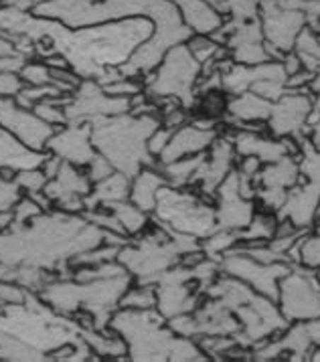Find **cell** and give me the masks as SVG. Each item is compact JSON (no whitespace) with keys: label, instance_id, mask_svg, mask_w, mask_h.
<instances>
[{"label":"cell","instance_id":"obj_4","mask_svg":"<svg viewBox=\"0 0 320 362\" xmlns=\"http://www.w3.org/2000/svg\"><path fill=\"white\" fill-rule=\"evenodd\" d=\"M195 249H199L195 237L168 231L156 225V229L132 237L130 243L120 249L116 259L126 267L136 284H150L152 277L175 267L178 257Z\"/></svg>","mask_w":320,"mask_h":362},{"label":"cell","instance_id":"obj_36","mask_svg":"<svg viewBox=\"0 0 320 362\" xmlns=\"http://www.w3.org/2000/svg\"><path fill=\"white\" fill-rule=\"evenodd\" d=\"M13 211H15V223L16 225H25V223H30L35 217H39L41 213H45L43 209L39 206V204L35 203L30 197H21L18 199V203L13 206Z\"/></svg>","mask_w":320,"mask_h":362},{"label":"cell","instance_id":"obj_46","mask_svg":"<svg viewBox=\"0 0 320 362\" xmlns=\"http://www.w3.org/2000/svg\"><path fill=\"white\" fill-rule=\"evenodd\" d=\"M8 55H21V53H16L15 45L11 43V41H6V39L0 37V57H8Z\"/></svg>","mask_w":320,"mask_h":362},{"label":"cell","instance_id":"obj_25","mask_svg":"<svg viewBox=\"0 0 320 362\" xmlns=\"http://www.w3.org/2000/svg\"><path fill=\"white\" fill-rule=\"evenodd\" d=\"M229 114L239 117L241 122H258V119H268L272 114V103L263 100L256 93H244L235 98L227 105Z\"/></svg>","mask_w":320,"mask_h":362},{"label":"cell","instance_id":"obj_32","mask_svg":"<svg viewBox=\"0 0 320 362\" xmlns=\"http://www.w3.org/2000/svg\"><path fill=\"white\" fill-rule=\"evenodd\" d=\"M15 182L23 192H39L45 189L49 178L41 168H29V170H18L15 174Z\"/></svg>","mask_w":320,"mask_h":362},{"label":"cell","instance_id":"obj_31","mask_svg":"<svg viewBox=\"0 0 320 362\" xmlns=\"http://www.w3.org/2000/svg\"><path fill=\"white\" fill-rule=\"evenodd\" d=\"M18 77L23 79V83H29V86H55V79L51 75V67L45 65V63H35V61L30 63V61H27L23 65V69L18 71Z\"/></svg>","mask_w":320,"mask_h":362},{"label":"cell","instance_id":"obj_40","mask_svg":"<svg viewBox=\"0 0 320 362\" xmlns=\"http://www.w3.org/2000/svg\"><path fill=\"white\" fill-rule=\"evenodd\" d=\"M176 130H173V128H164V126H160L159 130L154 132L150 138H148V152L154 156V158H159L160 152L166 148V144H168V140L173 138V134H175Z\"/></svg>","mask_w":320,"mask_h":362},{"label":"cell","instance_id":"obj_34","mask_svg":"<svg viewBox=\"0 0 320 362\" xmlns=\"http://www.w3.org/2000/svg\"><path fill=\"white\" fill-rule=\"evenodd\" d=\"M29 290L23 288L16 281H8V279H0V302L2 305H21L27 302Z\"/></svg>","mask_w":320,"mask_h":362},{"label":"cell","instance_id":"obj_18","mask_svg":"<svg viewBox=\"0 0 320 362\" xmlns=\"http://www.w3.org/2000/svg\"><path fill=\"white\" fill-rule=\"evenodd\" d=\"M91 187L93 182L89 180L88 173H81V168L73 166L69 162H63L57 176L45 185L43 192L53 201V204H57L73 197H88Z\"/></svg>","mask_w":320,"mask_h":362},{"label":"cell","instance_id":"obj_24","mask_svg":"<svg viewBox=\"0 0 320 362\" xmlns=\"http://www.w3.org/2000/svg\"><path fill=\"white\" fill-rule=\"evenodd\" d=\"M207 152H201V154H195V156H187V158L176 160V162H171V164H159V170L164 174L166 182L175 189H183L193 182L197 170L201 168Z\"/></svg>","mask_w":320,"mask_h":362},{"label":"cell","instance_id":"obj_11","mask_svg":"<svg viewBox=\"0 0 320 362\" xmlns=\"http://www.w3.org/2000/svg\"><path fill=\"white\" fill-rule=\"evenodd\" d=\"M0 126L21 144L35 152H47V142L57 130L33 110L21 107L13 95H0Z\"/></svg>","mask_w":320,"mask_h":362},{"label":"cell","instance_id":"obj_33","mask_svg":"<svg viewBox=\"0 0 320 362\" xmlns=\"http://www.w3.org/2000/svg\"><path fill=\"white\" fill-rule=\"evenodd\" d=\"M103 91L112 98H134L138 93L144 91V86L140 81H136L134 77H120L116 81L102 86Z\"/></svg>","mask_w":320,"mask_h":362},{"label":"cell","instance_id":"obj_39","mask_svg":"<svg viewBox=\"0 0 320 362\" xmlns=\"http://www.w3.org/2000/svg\"><path fill=\"white\" fill-rule=\"evenodd\" d=\"M116 173V168L112 166V162L102 156L100 152L91 158V162L88 164V176L91 182H100L103 178H108L110 174Z\"/></svg>","mask_w":320,"mask_h":362},{"label":"cell","instance_id":"obj_38","mask_svg":"<svg viewBox=\"0 0 320 362\" xmlns=\"http://www.w3.org/2000/svg\"><path fill=\"white\" fill-rule=\"evenodd\" d=\"M21 197H23V190L18 189L15 180L0 176V211H11Z\"/></svg>","mask_w":320,"mask_h":362},{"label":"cell","instance_id":"obj_23","mask_svg":"<svg viewBox=\"0 0 320 362\" xmlns=\"http://www.w3.org/2000/svg\"><path fill=\"white\" fill-rule=\"evenodd\" d=\"M81 336L86 344L91 348V352L102 361V358H112V361H128V346L124 338L114 330L100 332L96 328H81Z\"/></svg>","mask_w":320,"mask_h":362},{"label":"cell","instance_id":"obj_16","mask_svg":"<svg viewBox=\"0 0 320 362\" xmlns=\"http://www.w3.org/2000/svg\"><path fill=\"white\" fill-rule=\"evenodd\" d=\"M233 152H235L233 144L227 138L215 140L211 144V152L205 156L201 168L193 178V182H201L205 194H213L221 187V182L227 178V174L232 173Z\"/></svg>","mask_w":320,"mask_h":362},{"label":"cell","instance_id":"obj_26","mask_svg":"<svg viewBox=\"0 0 320 362\" xmlns=\"http://www.w3.org/2000/svg\"><path fill=\"white\" fill-rule=\"evenodd\" d=\"M108 209L116 215V218L122 223L124 231L128 237H138L140 233H144L148 229L150 223V215L144 213L142 209H138L136 204L128 201H120V203L108 204Z\"/></svg>","mask_w":320,"mask_h":362},{"label":"cell","instance_id":"obj_8","mask_svg":"<svg viewBox=\"0 0 320 362\" xmlns=\"http://www.w3.org/2000/svg\"><path fill=\"white\" fill-rule=\"evenodd\" d=\"M132 110L130 98H112L93 79H84L63 107L67 124H89L93 119L122 116Z\"/></svg>","mask_w":320,"mask_h":362},{"label":"cell","instance_id":"obj_5","mask_svg":"<svg viewBox=\"0 0 320 362\" xmlns=\"http://www.w3.org/2000/svg\"><path fill=\"white\" fill-rule=\"evenodd\" d=\"M110 330L120 334L128 346V361H171L178 336L156 308H118L110 318Z\"/></svg>","mask_w":320,"mask_h":362},{"label":"cell","instance_id":"obj_3","mask_svg":"<svg viewBox=\"0 0 320 362\" xmlns=\"http://www.w3.org/2000/svg\"><path fill=\"white\" fill-rule=\"evenodd\" d=\"M134 281L130 274L96 281H77V279H51L45 284L39 298L45 304L51 305L57 314L75 316L77 312H88L93 320V328L100 332L110 330V318L120 308V300L124 291Z\"/></svg>","mask_w":320,"mask_h":362},{"label":"cell","instance_id":"obj_48","mask_svg":"<svg viewBox=\"0 0 320 362\" xmlns=\"http://www.w3.org/2000/svg\"><path fill=\"white\" fill-rule=\"evenodd\" d=\"M2 308H4V305H2V302H0V310H2Z\"/></svg>","mask_w":320,"mask_h":362},{"label":"cell","instance_id":"obj_29","mask_svg":"<svg viewBox=\"0 0 320 362\" xmlns=\"http://www.w3.org/2000/svg\"><path fill=\"white\" fill-rule=\"evenodd\" d=\"M276 227L278 221L272 215H253L246 231H237V237L246 239L248 243H265L268 239H274Z\"/></svg>","mask_w":320,"mask_h":362},{"label":"cell","instance_id":"obj_41","mask_svg":"<svg viewBox=\"0 0 320 362\" xmlns=\"http://www.w3.org/2000/svg\"><path fill=\"white\" fill-rule=\"evenodd\" d=\"M23 79L18 73H4L0 75V95H16L23 89Z\"/></svg>","mask_w":320,"mask_h":362},{"label":"cell","instance_id":"obj_28","mask_svg":"<svg viewBox=\"0 0 320 362\" xmlns=\"http://www.w3.org/2000/svg\"><path fill=\"white\" fill-rule=\"evenodd\" d=\"M156 286L150 284H136L134 288H128L124 291L120 308H128V310H152L156 308Z\"/></svg>","mask_w":320,"mask_h":362},{"label":"cell","instance_id":"obj_12","mask_svg":"<svg viewBox=\"0 0 320 362\" xmlns=\"http://www.w3.org/2000/svg\"><path fill=\"white\" fill-rule=\"evenodd\" d=\"M47 152L55 154L63 162H69L77 168L88 166L98 154L91 142V124H67L55 130L47 142Z\"/></svg>","mask_w":320,"mask_h":362},{"label":"cell","instance_id":"obj_6","mask_svg":"<svg viewBox=\"0 0 320 362\" xmlns=\"http://www.w3.org/2000/svg\"><path fill=\"white\" fill-rule=\"evenodd\" d=\"M152 215L154 223L160 227L181 235H190L195 239H205L217 229L215 209L171 185H164L159 190Z\"/></svg>","mask_w":320,"mask_h":362},{"label":"cell","instance_id":"obj_43","mask_svg":"<svg viewBox=\"0 0 320 362\" xmlns=\"http://www.w3.org/2000/svg\"><path fill=\"white\" fill-rule=\"evenodd\" d=\"M61 166H63V160L49 152V154H47V158H45V162L41 164V170H43L45 176L51 180V178H55V176H57V173L61 170Z\"/></svg>","mask_w":320,"mask_h":362},{"label":"cell","instance_id":"obj_2","mask_svg":"<svg viewBox=\"0 0 320 362\" xmlns=\"http://www.w3.org/2000/svg\"><path fill=\"white\" fill-rule=\"evenodd\" d=\"M91 124V142L96 152L112 162L118 173L134 178L144 166H159L148 152V138L160 128L159 114H122L100 117Z\"/></svg>","mask_w":320,"mask_h":362},{"label":"cell","instance_id":"obj_30","mask_svg":"<svg viewBox=\"0 0 320 362\" xmlns=\"http://www.w3.org/2000/svg\"><path fill=\"white\" fill-rule=\"evenodd\" d=\"M118 253H120V247L102 243V245L88 249V251H84V253L73 255L72 259H69V265H72L73 269H75V267H84V265H100V263H105V261L116 259Z\"/></svg>","mask_w":320,"mask_h":362},{"label":"cell","instance_id":"obj_9","mask_svg":"<svg viewBox=\"0 0 320 362\" xmlns=\"http://www.w3.org/2000/svg\"><path fill=\"white\" fill-rule=\"evenodd\" d=\"M280 308L288 322L320 318L319 276L296 269L280 279Z\"/></svg>","mask_w":320,"mask_h":362},{"label":"cell","instance_id":"obj_13","mask_svg":"<svg viewBox=\"0 0 320 362\" xmlns=\"http://www.w3.org/2000/svg\"><path fill=\"white\" fill-rule=\"evenodd\" d=\"M217 194L219 206L215 211L217 229H225V231L246 229L256 213H253V203L249 199H244L241 192H239V176H237V173L227 174V178L221 182V187L217 189Z\"/></svg>","mask_w":320,"mask_h":362},{"label":"cell","instance_id":"obj_14","mask_svg":"<svg viewBox=\"0 0 320 362\" xmlns=\"http://www.w3.org/2000/svg\"><path fill=\"white\" fill-rule=\"evenodd\" d=\"M312 112V103L306 95H282L276 105H272L270 114V128L272 132L286 138V136H296L298 132L304 128L306 119Z\"/></svg>","mask_w":320,"mask_h":362},{"label":"cell","instance_id":"obj_15","mask_svg":"<svg viewBox=\"0 0 320 362\" xmlns=\"http://www.w3.org/2000/svg\"><path fill=\"white\" fill-rule=\"evenodd\" d=\"M215 140H217L215 130H201V128H197L193 124L190 126L185 124L173 134V138L168 140L166 148L160 152L159 164H171V162H176V160L207 152Z\"/></svg>","mask_w":320,"mask_h":362},{"label":"cell","instance_id":"obj_37","mask_svg":"<svg viewBox=\"0 0 320 362\" xmlns=\"http://www.w3.org/2000/svg\"><path fill=\"white\" fill-rule=\"evenodd\" d=\"M300 261L310 269H320V235L302 239L300 247Z\"/></svg>","mask_w":320,"mask_h":362},{"label":"cell","instance_id":"obj_45","mask_svg":"<svg viewBox=\"0 0 320 362\" xmlns=\"http://www.w3.org/2000/svg\"><path fill=\"white\" fill-rule=\"evenodd\" d=\"M15 223V211H0V231H6Z\"/></svg>","mask_w":320,"mask_h":362},{"label":"cell","instance_id":"obj_35","mask_svg":"<svg viewBox=\"0 0 320 362\" xmlns=\"http://www.w3.org/2000/svg\"><path fill=\"white\" fill-rule=\"evenodd\" d=\"M33 112L37 114V116L45 119L47 124H51V126H55V128H61V126H67V117H65V112H63V107H59L55 103H51L49 100H45V102H39L35 107H33Z\"/></svg>","mask_w":320,"mask_h":362},{"label":"cell","instance_id":"obj_17","mask_svg":"<svg viewBox=\"0 0 320 362\" xmlns=\"http://www.w3.org/2000/svg\"><path fill=\"white\" fill-rule=\"evenodd\" d=\"M233 146L237 150V154L241 156H256L262 160V164H272L278 162L284 156H288L294 152V142L288 138L282 140H268L258 136L256 132H239L233 138Z\"/></svg>","mask_w":320,"mask_h":362},{"label":"cell","instance_id":"obj_7","mask_svg":"<svg viewBox=\"0 0 320 362\" xmlns=\"http://www.w3.org/2000/svg\"><path fill=\"white\" fill-rule=\"evenodd\" d=\"M199 61L193 57L189 47L175 45L164 55V61L160 65L154 77H148L144 83V93L148 100L156 102L162 98H175L189 107L193 103V86L199 75Z\"/></svg>","mask_w":320,"mask_h":362},{"label":"cell","instance_id":"obj_47","mask_svg":"<svg viewBox=\"0 0 320 362\" xmlns=\"http://www.w3.org/2000/svg\"><path fill=\"white\" fill-rule=\"evenodd\" d=\"M312 146L320 150V119L314 124V128H312Z\"/></svg>","mask_w":320,"mask_h":362},{"label":"cell","instance_id":"obj_20","mask_svg":"<svg viewBox=\"0 0 320 362\" xmlns=\"http://www.w3.org/2000/svg\"><path fill=\"white\" fill-rule=\"evenodd\" d=\"M164 185H168V182H166L164 174L156 170V166H144L132 178L130 203H134L138 209H142L144 213L150 215L156 206L159 190Z\"/></svg>","mask_w":320,"mask_h":362},{"label":"cell","instance_id":"obj_42","mask_svg":"<svg viewBox=\"0 0 320 362\" xmlns=\"http://www.w3.org/2000/svg\"><path fill=\"white\" fill-rule=\"evenodd\" d=\"M27 61H29V59L23 57V55L0 57V75H4V73H18L23 69V65H25Z\"/></svg>","mask_w":320,"mask_h":362},{"label":"cell","instance_id":"obj_10","mask_svg":"<svg viewBox=\"0 0 320 362\" xmlns=\"http://www.w3.org/2000/svg\"><path fill=\"white\" fill-rule=\"evenodd\" d=\"M221 269L227 276L241 279L258 293H262L274 302H278V298H280V279L290 274V265H286V261L260 263V261L251 259L244 253H235V251L223 257Z\"/></svg>","mask_w":320,"mask_h":362},{"label":"cell","instance_id":"obj_22","mask_svg":"<svg viewBox=\"0 0 320 362\" xmlns=\"http://www.w3.org/2000/svg\"><path fill=\"white\" fill-rule=\"evenodd\" d=\"M178 8L181 16H185V23L190 30H197L199 35H211L221 25V16L215 13L205 0H171Z\"/></svg>","mask_w":320,"mask_h":362},{"label":"cell","instance_id":"obj_1","mask_svg":"<svg viewBox=\"0 0 320 362\" xmlns=\"http://www.w3.org/2000/svg\"><path fill=\"white\" fill-rule=\"evenodd\" d=\"M0 29L30 39L35 55L65 57L79 79H93L100 86H108L122 77L118 67L152 37L154 23L144 16H134L72 30L59 21L33 15L30 11L0 6Z\"/></svg>","mask_w":320,"mask_h":362},{"label":"cell","instance_id":"obj_21","mask_svg":"<svg viewBox=\"0 0 320 362\" xmlns=\"http://www.w3.org/2000/svg\"><path fill=\"white\" fill-rule=\"evenodd\" d=\"M130 185L132 178H128L126 174L118 173V170L100 182H93L91 192L86 197L88 211L89 209H98V206H108L112 203H120V201H128L130 199Z\"/></svg>","mask_w":320,"mask_h":362},{"label":"cell","instance_id":"obj_19","mask_svg":"<svg viewBox=\"0 0 320 362\" xmlns=\"http://www.w3.org/2000/svg\"><path fill=\"white\" fill-rule=\"evenodd\" d=\"M47 154L49 152L29 150L0 126V170L11 168L18 173V170H29V168H41Z\"/></svg>","mask_w":320,"mask_h":362},{"label":"cell","instance_id":"obj_27","mask_svg":"<svg viewBox=\"0 0 320 362\" xmlns=\"http://www.w3.org/2000/svg\"><path fill=\"white\" fill-rule=\"evenodd\" d=\"M0 361H47V354L0 330Z\"/></svg>","mask_w":320,"mask_h":362},{"label":"cell","instance_id":"obj_44","mask_svg":"<svg viewBox=\"0 0 320 362\" xmlns=\"http://www.w3.org/2000/svg\"><path fill=\"white\" fill-rule=\"evenodd\" d=\"M27 197H30L43 211H51V206H53V201L45 194L43 190H39V192H27Z\"/></svg>","mask_w":320,"mask_h":362}]
</instances>
